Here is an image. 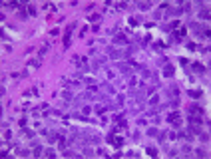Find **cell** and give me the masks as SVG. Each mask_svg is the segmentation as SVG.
<instances>
[{"label":"cell","mask_w":211,"mask_h":159,"mask_svg":"<svg viewBox=\"0 0 211 159\" xmlns=\"http://www.w3.org/2000/svg\"><path fill=\"white\" fill-rule=\"evenodd\" d=\"M148 155H153V157H155V155H157V151H155V149H148Z\"/></svg>","instance_id":"8"},{"label":"cell","mask_w":211,"mask_h":159,"mask_svg":"<svg viewBox=\"0 0 211 159\" xmlns=\"http://www.w3.org/2000/svg\"><path fill=\"white\" fill-rule=\"evenodd\" d=\"M193 70H195V72H203L205 68H203V64H199V62H193Z\"/></svg>","instance_id":"5"},{"label":"cell","mask_w":211,"mask_h":159,"mask_svg":"<svg viewBox=\"0 0 211 159\" xmlns=\"http://www.w3.org/2000/svg\"><path fill=\"white\" fill-rule=\"evenodd\" d=\"M171 28L175 30V34H177V38H183V36L187 34V28H185L183 24H181L179 20H175V22H171Z\"/></svg>","instance_id":"1"},{"label":"cell","mask_w":211,"mask_h":159,"mask_svg":"<svg viewBox=\"0 0 211 159\" xmlns=\"http://www.w3.org/2000/svg\"><path fill=\"white\" fill-rule=\"evenodd\" d=\"M167 119H169V123H175V125H179V123H181V115H179V111H171Z\"/></svg>","instance_id":"2"},{"label":"cell","mask_w":211,"mask_h":159,"mask_svg":"<svg viewBox=\"0 0 211 159\" xmlns=\"http://www.w3.org/2000/svg\"><path fill=\"white\" fill-rule=\"evenodd\" d=\"M110 143H112V145L114 147H120V145H122V143H124V141H122V137H116V135H110Z\"/></svg>","instance_id":"4"},{"label":"cell","mask_w":211,"mask_h":159,"mask_svg":"<svg viewBox=\"0 0 211 159\" xmlns=\"http://www.w3.org/2000/svg\"><path fill=\"white\" fill-rule=\"evenodd\" d=\"M72 30H74V24H70L66 28V34H64V46L68 48L70 46V36H72Z\"/></svg>","instance_id":"3"},{"label":"cell","mask_w":211,"mask_h":159,"mask_svg":"<svg viewBox=\"0 0 211 159\" xmlns=\"http://www.w3.org/2000/svg\"><path fill=\"white\" fill-rule=\"evenodd\" d=\"M199 16H201V18H203V20H209V10H207V8H205V10H203V12L199 14Z\"/></svg>","instance_id":"6"},{"label":"cell","mask_w":211,"mask_h":159,"mask_svg":"<svg viewBox=\"0 0 211 159\" xmlns=\"http://www.w3.org/2000/svg\"><path fill=\"white\" fill-rule=\"evenodd\" d=\"M28 12H30L32 16H34V14H36V8H34V6H28Z\"/></svg>","instance_id":"7"}]
</instances>
